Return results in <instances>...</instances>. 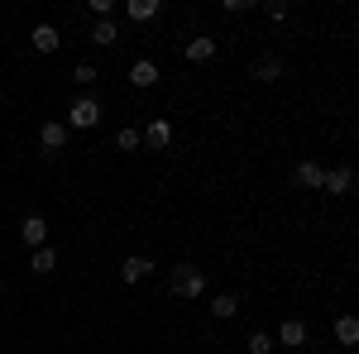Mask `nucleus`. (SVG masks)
I'll return each mask as SVG.
<instances>
[{
    "label": "nucleus",
    "mask_w": 359,
    "mask_h": 354,
    "mask_svg": "<svg viewBox=\"0 0 359 354\" xmlns=\"http://www.w3.org/2000/svg\"><path fill=\"white\" fill-rule=\"evenodd\" d=\"M91 43L115 48V43H120V29H115V20H96V25H91Z\"/></svg>",
    "instance_id": "ddd939ff"
},
{
    "label": "nucleus",
    "mask_w": 359,
    "mask_h": 354,
    "mask_svg": "<svg viewBox=\"0 0 359 354\" xmlns=\"http://www.w3.org/2000/svg\"><path fill=\"white\" fill-rule=\"evenodd\" d=\"M115 144H120L125 154H130V149H139V130H120V139H115Z\"/></svg>",
    "instance_id": "412c9836"
},
{
    "label": "nucleus",
    "mask_w": 359,
    "mask_h": 354,
    "mask_svg": "<svg viewBox=\"0 0 359 354\" xmlns=\"http://www.w3.org/2000/svg\"><path fill=\"white\" fill-rule=\"evenodd\" d=\"M355 168H326V182H321V191H331V196H350V187H355Z\"/></svg>",
    "instance_id": "39448f33"
},
{
    "label": "nucleus",
    "mask_w": 359,
    "mask_h": 354,
    "mask_svg": "<svg viewBox=\"0 0 359 354\" xmlns=\"http://www.w3.org/2000/svg\"><path fill=\"white\" fill-rule=\"evenodd\" d=\"M144 139H149V149H168V144H172V125H168V120H149Z\"/></svg>",
    "instance_id": "4468645a"
},
{
    "label": "nucleus",
    "mask_w": 359,
    "mask_h": 354,
    "mask_svg": "<svg viewBox=\"0 0 359 354\" xmlns=\"http://www.w3.org/2000/svg\"><path fill=\"white\" fill-rule=\"evenodd\" d=\"M254 77H259V82H278V77H283V62H278V57H259V62H254Z\"/></svg>",
    "instance_id": "a211bd4d"
},
{
    "label": "nucleus",
    "mask_w": 359,
    "mask_h": 354,
    "mask_svg": "<svg viewBox=\"0 0 359 354\" xmlns=\"http://www.w3.org/2000/svg\"><path fill=\"white\" fill-rule=\"evenodd\" d=\"M39 144H43L48 154H62V144H67V125H62V120H43V125H39Z\"/></svg>",
    "instance_id": "0eeeda50"
},
{
    "label": "nucleus",
    "mask_w": 359,
    "mask_h": 354,
    "mask_svg": "<svg viewBox=\"0 0 359 354\" xmlns=\"http://www.w3.org/2000/svg\"><path fill=\"white\" fill-rule=\"evenodd\" d=\"M221 10H225V15H245V10H249V0H225Z\"/></svg>",
    "instance_id": "5701e85b"
},
{
    "label": "nucleus",
    "mask_w": 359,
    "mask_h": 354,
    "mask_svg": "<svg viewBox=\"0 0 359 354\" xmlns=\"http://www.w3.org/2000/svg\"><path fill=\"white\" fill-rule=\"evenodd\" d=\"M292 177H297V187H306V191H321V182H326V168L316 163V158H302Z\"/></svg>",
    "instance_id": "6e6552de"
},
{
    "label": "nucleus",
    "mask_w": 359,
    "mask_h": 354,
    "mask_svg": "<svg viewBox=\"0 0 359 354\" xmlns=\"http://www.w3.org/2000/svg\"><path fill=\"white\" fill-rule=\"evenodd\" d=\"M335 340H340L345 350H355L359 345V316H335Z\"/></svg>",
    "instance_id": "f8f14e48"
},
{
    "label": "nucleus",
    "mask_w": 359,
    "mask_h": 354,
    "mask_svg": "<svg viewBox=\"0 0 359 354\" xmlns=\"http://www.w3.org/2000/svg\"><path fill=\"white\" fill-rule=\"evenodd\" d=\"M211 316H216V321H235V316H240V297H235V292H216V297H211Z\"/></svg>",
    "instance_id": "9d476101"
},
{
    "label": "nucleus",
    "mask_w": 359,
    "mask_h": 354,
    "mask_svg": "<svg viewBox=\"0 0 359 354\" xmlns=\"http://www.w3.org/2000/svg\"><path fill=\"white\" fill-rule=\"evenodd\" d=\"M149 273H154V264H149L144 254H130V259L120 264V278H125V282H144Z\"/></svg>",
    "instance_id": "9b49d317"
},
{
    "label": "nucleus",
    "mask_w": 359,
    "mask_h": 354,
    "mask_svg": "<svg viewBox=\"0 0 359 354\" xmlns=\"http://www.w3.org/2000/svg\"><path fill=\"white\" fill-rule=\"evenodd\" d=\"M29 43H34V53H57L62 48V34H57V25H34V34H29Z\"/></svg>",
    "instance_id": "20e7f679"
},
{
    "label": "nucleus",
    "mask_w": 359,
    "mask_h": 354,
    "mask_svg": "<svg viewBox=\"0 0 359 354\" xmlns=\"http://www.w3.org/2000/svg\"><path fill=\"white\" fill-rule=\"evenodd\" d=\"M29 268H34V273H53V268H57V254H53L48 245L34 249V254H29Z\"/></svg>",
    "instance_id": "f3484780"
},
{
    "label": "nucleus",
    "mask_w": 359,
    "mask_h": 354,
    "mask_svg": "<svg viewBox=\"0 0 359 354\" xmlns=\"http://www.w3.org/2000/svg\"><path fill=\"white\" fill-rule=\"evenodd\" d=\"M168 287H172V297H206V273L192 268V264H177V268L168 273Z\"/></svg>",
    "instance_id": "f257e3e1"
},
{
    "label": "nucleus",
    "mask_w": 359,
    "mask_h": 354,
    "mask_svg": "<svg viewBox=\"0 0 359 354\" xmlns=\"http://www.w3.org/2000/svg\"><path fill=\"white\" fill-rule=\"evenodd\" d=\"M125 10H130V20L144 25V20H158V10H163V5H158V0H130Z\"/></svg>",
    "instance_id": "dca6fc26"
},
{
    "label": "nucleus",
    "mask_w": 359,
    "mask_h": 354,
    "mask_svg": "<svg viewBox=\"0 0 359 354\" xmlns=\"http://www.w3.org/2000/svg\"><path fill=\"white\" fill-rule=\"evenodd\" d=\"M278 345H306V326L302 321H283L278 326Z\"/></svg>",
    "instance_id": "2eb2a0df"
},
{
    "label": "nucleus",
    "mask_w": 359,
    "mask_h": 354,
    "mask_svg": "<svg viewBox=\"0 0 359 354\" xmlns=\"http://www.w3.org/2000/svg\"><path fill=\"white\" fill-rule=\"evenodd\" d=\"M72 77H77V86H91V82H96V67H91V62H77Z\"/></svg>",
    "instance_id": "aec40b11"
},
{
    "label": "nucleus",
    "mask_w": 359,
    "mask_h": 354,
    "mask_svg": "<svg viewBox=\"0 0 359 354\" xmlns=\"http://www.w3.org/2000/svg\"><path fill=\"white\" fill-rule=\"evenodd\" d=\"M273 345H278V340L269 335V330H254V335L245 340V350H249V354H273Z\"/></svg>",
    "instance_id": "6ab92c4d"
},
{
    "label": "nucleus",
    "mask_w": 359,
    "mask_h": 354,
    "mask_svg": "<svg viewBox=\"0 0 359 354\" xmlns=\"http://www.w3.org/2000/svg\"><path fill=\"white\" fill-rule=\"evenodd\" d=\"M111 10H115V0H91V15L96 20H111Z\"/></svg>",
    "instance_id": "4be33fe9"
},
{
    "label": "nucleus",
    "mask_w": 359,
    "mask_h": 354,
    "mask_svg": "<svg viewBox=\"0 0 359 354\" xmlns=\"http://www.w3.org/2000/svg\"><path fill=\"white\" fill-rule=\"evenodd\" d=\"M158 77H163V72H158V62H154V57H139L135 67H130V86H139V91L158 86Z\"/></svg>",
    "instance_id": "423d86ee"
},
{
    "label": "nucleus",
    "mask_w": 359,
    "mask_h": 354,
    "mask_svg": "<svg viewBox=\"0 0 359 354\" xmlns=\"http://www.w3.org/2000/svg\"><path fill=\"white\" fill-rule=\"evenodd\" d=\"M216 53H221V43H216L211 34H196V39H187V62H211Z\"/></svg>",
    "instance_id": "1a4fd4ad"
},
{
    "label": "nucleus",
    "mask_w": 359,
    "mask_h": 354,
    "mask_svg": "<svg viewBox=\"0 0 359 354\" xmlns=\"http://www.w3.org/2000/svg\"><path fill=\"white\" fill-rule=\"evenodd\" d=\"M20 240L29 245V254L43 249V245H48V220H43V216H25V220H20Z\"/></svg>",
    "instance_id": "7ed1b4c3"
},
{
    "label": "nucleus",
    "mask_w": 359,
    "mask_h": 354,
    "mask_svg": "<svg viewBox=\"0 0 359 354\" xmlns=\"http://www.w3.org/2000/svg\"><path fill=\"white\" fill-rule=\"evenodd\" d=\"M101 125V101L96 96H77L67 110V130H96Z\"/></svg>",
    "instance_id": "f03ea898"
}]
</instances>
